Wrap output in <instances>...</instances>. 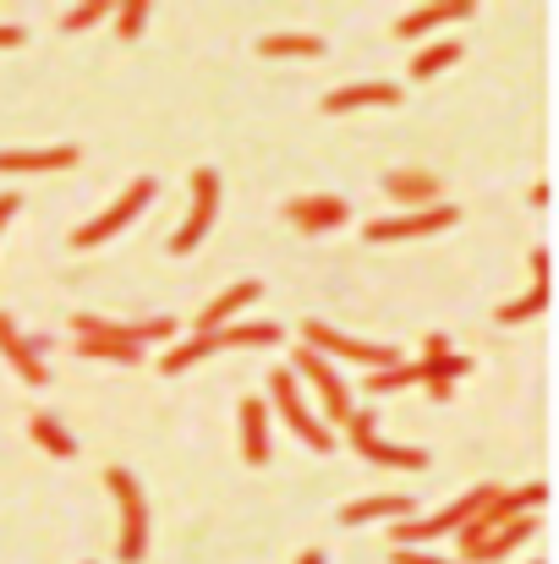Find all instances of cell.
I'll list each match as a JSON object with an SVG mask.
<instances>
[{
    "instance_id": "f546056e",
    "label": "cell",
    "mask_w": 559,
    "mask_h": 564,
    "mask_svg": "<svg viewBox=\"0 0 559 564\" xmlns=\"http://www.w3.org/2000/svg\"><path fill=\"white\" fill-rule=\"evenodd\" d=\"M549 269H555V258H549V247H538L533 252V280H549Z\"/></svg>"
},
{
    "instance_id": "83f0119b",
    "label": "cell",
    "mask_w": 559,
    "mask_h": 564,
    "mask_svg": "<svg viewBox=\"0 0 559 564\" xmlns=\"http://www.w3.org/2000/svg\"><path fill=\"white\" fill-rule=\"evenodd\" d=\"M149 11H154L149 0H127V6H116V33H121V39H138L143 22H149Z\"/></svg>"
},
{
    "instance_id": "ffe728a7",
    "label": "cell",
    "mask_w": 559,
    "mask_h": 564,
    "mask_svg": "<svg viewBox=\"0 0 559 564\" xmlns=\"http://www.w3.org/2000/svg\"><path fill=\"white\" fill-rule=\"evenodd\" d=\"M214 340H219V351H252V346H275L280 340V324H269V318L225 324V329H214Z\"/></svg>"
},
{
    "instance_id": "7c38bea8",
    "label": "cell",
    "mask_w": 559,
    "mask_h": 564,
    "mask_svg": "<svg viewBox=\"0 0 559 564\" xmlns=\"http://www.w3.org/2000/svg\"><path fill=\"white\" fill-rule=\"evenodd\" d=\"M77 165V143H44V149H0V171L6 176H33V171H72Z\"/></svg>"
},
{
    "instance_id": "44dd1931",
    "label": "cell",
    "mask_w": 559,
    "mask_h": 564,
    "mask_svg": "<svg viewBox=\"0 0 559 564\" xmlns=\"http://www.w3.org/2000/svg\"><path fill=\"white\" fill-rule=\"evenodd\" d=\"M208 357H219V340L214 335H192L182 346H171L165 357H160V373H186V368H197V362H208Z\"/></svg>"
},
{
    "instance_id": "9a60e30c",
    "label": "cell",
    "mask_w": 559,
    "mask_h": 564,
    "mask_svg": "<svg viewBox=\"0 0 559 564\" xmlns=\"http://www.w3.org/2000/svg\"><path fill=\"white\" fill-rule=\"evenodd\" d=\"M346 203L341 197H291L286 203V219L302 230V236H319V230H341L346 225Z\"/></svg>"
},
{
    "instance_id": "8fae6325",
    "label": "cell",
    "mask_w": 559,
    "mask_h": 564,
    "mask_svg": "<svg viewBox=\"0 0 559 564\" xmlns=\"http://www.w3.org/2000/svg\"><path fill=\"white\" fill-rule=\"evenodd\" d=\"M0 357L11 362V373L22 378V383H33V389H44V383H50L44 346H39V340H28V335L17 329V318H6V313H0Z\"/></svg>"
},
{
    "instance_id": "603a6c76",
    "label": "cell",
    "mask_w": 559,
    "mask_h": 564,
    "mask_svg": "<svg viewBox=\"0 0 559 564\" xmlns=\"http://www.w3.org/2000/svg\"><path fill=\"white\" fill-rule=\"evenodd\" d=\"M258 55H324V39L319 33H264L258 39Z\"/></svg>"
},
{
    "instance_id": "30bf717a",
    "label": "cell",
    "mask_w": 559,
    "mask_h": 564,
    "mask_svg": "<svg viewBox=\"0 0 559 564\" xmlns=\"http://www.w3.org/2000/svg\"><path fill=\"white\" fill-rule=\"evenodd\" d=\"M527 538H533V516H516V521H505V527H494V532H472V527H461V532H455L461 560L455 564H494V560H505V554H516Z\"/></svg>"
},
{
    "instance_id": "cb8c5ba5",
    "label": "cell",
    "mask_w": 559,
    "mask_h": 564,
    "mask_svg": "<svg viewBox=\"0 0 559 564\" xmlns=\"http://www.w3.org/2000/svg\"><path fill=\"white\" fill-rule=\"evenodd\" d=\"M411 383H428V362H395V368H378L368 378V394H395V389H411Z\"/></svg>"
},
{
    "instance_id": "5bb4252c",
    "label": "cell",
    "mask_w": 559,
    "mask_h": 564,
    "mask_svg": "<svg viewBox=\"0 0 559 564\" xmlns=\"http://www.w3.org/2000/svg\"><path fill=\"white\" fill-rule=\"evenodd\" d=\"M477 6L472 0H433V6H417L395 22V39H422V33H439L444 22H466Z\"/></svg>"
},
{
    "instance_id": "4fadbf2b",
    "label": "cell",
    "mask_w": 559,
    "mask_h": 564,
    "mask_svg": "<svg viewBox=\"0 0 559 564\" xmlns=\"http://www.w3.org/2000/svg\"><path fill=\"white\" fill-rule=\"evenodd\" d=\"M400 88L395 83H346L324 99V116H352V110H395Z\"/></svg>"
},
{
    "instance_id": "ba28073f",
    "label": "cell",
    "mask_w": 559,
    "mask_h": 564,
    "mask_svg": "<svg viewBox=\"0 0 559 564\" xmlns=\"http://www.w3.org/2000/svg\"><path fill=\"white\" fill-rule=\"evenodd\" d=\"M455 219H461V208H455V203H433V208H411V214L368 219V225H363V241H417V236L450 230Z\"/></svg>"
},
{
    "instance_id": "8992f818",
    "label": "cell",
    "mask_w": 559,
    "mask_h": 564,
    "mask_svg": "<svg viewBox=\"0 0 559 564\" xmlns=\"http://www.w3.org/2000/svg\"><path fill=\"white\" fill-rule=\"evenodd\" d=\"M346 433H352V449H357V455H368L373 466H400V471H422V466H428V449L384 444V438H378V411H373V405H357V411H352Z\"/></svg>"
},
{
    "instance_id": "9c48e42d",
    "label": "cell",
    "mask_w": 559,
    "mask_h": 564,
    "mask_svg": "<svg viewBox=\"0 0 559 564\" xmlns=\"http://www.w3.org/2000/svg\"><path fill=\"white\" fill-rule=\"evenodd\" d=\"M214 219H219V176H214V171H192V208H186V225L171 236V252H176V258H182V252H197L203 236L214 230Z\"/></svg>"
},
{
    "instance_id": "3957f363",
    "label": "cell",
    "mask_w": 559,
    "mask_h": 564,
    "mask_svg": "<svg viewBox=\"0 0 559 564\" xmlns=\"http://www.w3.org/2000/svg\"><path fill=\"white\" fill-rule=\"evenodd\" d=\"M494 499V488H472V494H461L455 505H444V510H433L428 521H395L389 527V538H395V549H411V543H428V538H455L466 521H477L483 516V505Z\"/></svg>"
},
{
    "instance_id": "ac0fdd59",
    "label": "cell",
    "mask_w": 559,
    "mask_h": 564,
    "mask_svg": "<svg viewBox=\"0 0 559 564\" xmlns=\"http://www.w3.org/2000/svg\"><path fill=\"white\" fill-rule=\"evenodd\" d=\"M384 192H389L395 203H406V214H411V208H433V203H444L433 171H389V176H384Z\"/></svg>"
},
{
    "instance_id": "4dcf8cb0",
    "label": "cell",
    "mask_w": 559,
    "mask_h": 564,
    "mask_svg": "<svg viewBox=\"0 0 559 564\" xmlns=\"http://www.w3.org/2000/svg\"><path fill=\"white\" fill-rule=\"evenodd\" d=\"M22 39H28V33H22L17 22H0V50H17Z\"/></svg>"
},
{
    "instance_id": "484cf974",
    "label": "cell",
    "mask_w": 559,
    "mask_h": 564,
    "mask_svg": "<svg viewBox=\"0 0 559 564\" xmlns=\"http://www.w3.org/2000/svg\"><path fill=\"white\" fill-rule=\"evenodd\" d=\"M461 55H466V50H461L455 39H439V44H428V50H422V55L411 61V77H417V83H428L433 72H444V66H455Z\"/></svg>"
},
{
    "instance_id": "f1b7e54d",
    "label": "cell",
    "mask_w": 559,
    "mask_h": 564,
    "mask_svg": "<svg viewBox=\"0 0 559 564\" xmlns=\"http://www.w3.org/2000/svg\"><path fill=\"white\" fill-rule=\"evenodd\" d=\"M395 564H455V560H433V554H417V549H395Z\"/></svg>"
},
{
    "instance_id": "277c9868",
    "label": "cell",
    "mask_w": 559,
    "mask_h": 564,
    "mask_svg": "<svg viewBox=\"0 0 559 564\" xmlns=\"http://www.w3.org/2000/svg\"><path fill=\"white\" fill-rule=\"evenodd\" d=\"M302 346L308 351H319L324 362L330 357H346V362H368L373 373L378 368H395L400 357H395V346H373V340H357V335H341V329H330L324 318H302Z\"/></svg>"
},
{
    "instance_id": "836d02e7",
    "label": "cell",
    "mask_w": 559,
    "mask_h": 564,
    "mask_svg": "<svg viewBox=\"0 0 559 564\" xmlns=\"http://www.w3.org/2000/svg\"><path fill=\"white\" fill-rule=\"evenodd\" d=\"M297 564H324V554H319V549H308V554H302Z\"/></svg>"
},
{
    "instance_id": "e0dca14e",
    "label": "cell",
    "mask_w": 559,
    "mask_h": 564,
    "mask_svg": "<svg viewBox=\"0 0 559 564\" xmlns=\"http://www.w3.org/2000/svg\"><path fill=\"white\" fill-rule=\"evenodd\" d=\"M241 460L269 466V405H264V394L241 400Z\"/></svg>"
},
{
    "instance_id": "d6986e66",
    "label": "cell",
    "mask_w": 559,
    "mask_h": 564,
    "mask_svg": "<svg viewBox=\"0 0 559 564\" xmlns=\"http://www.w3.org/2000/svg\"><path fill=\"white\" fill-rule=\"evenodd\" d=\"M258 296H264V285H258V280H247V285H230L225 296H214V302H208V307L192 318V324H197V335H214V329H225V318H236V313H241V307H252Z\"/></svg>"
},
{
    "instance_id": "7402d4cb",
    "label": "cell",
    "mask_w": 559,
    "mask_h": 564,
    "mask_svg": "<svg viewBox=\"0 0 559 564\" xmlns=\"http://www.w3.org/2000/svg\"><path fill=\"white\" fill-rule=\"evenodd\" d=\"M28 433H33V444H39V449H50L55 460H72V455H77V438H72V433H66V427H61L50 411H33Z\"/></svg>"
},
{
    "instance_id": "6da1fadb",
    "label": "cell",
    "mask_w": 559,
    "mask_h": 564,
    "mask_svg": "<svg viewBox=\"0 0 559 564\" xmlns=\"http://www.w3.org/2000/svg\"><path fill=\"white\" fill-rule=\"evenodd\" d=\"M105 488L116 494V510H121V538H116V560L138 564L149 554V505H143V488L127 466H110L105 471Z\"/></svg>"
},
{
    "instance_id": "d4e9b609",
    "label": "cell",
    "mask_w": 559,
    "mask_h": 564,
    "mask_svg": "<svg viewBox=\"0 0 559 564\" xmlns=\"http://www.w3.org/2000/svg\"><path fill=\"white\" fill-rule=\"evenodd\" d=\"M549 302H555V296H549V280H533V291H527L522 302H505V307H499V324H527V318H544V313H549Z\"/></svg>"
},
{
    "instance_id": "4316f807",
    "label": "cell",
    "mask_w": 559,
    "mask_h": 564,
    "mask_svg": "<svg viewBox=\"0 0 559 564\" xmlns=\"http://www.w3.org/2000/svg\"><path fill=\"white\" fill-rule=\"evenodd\" d=\"M105 11H116V6H110V0H83V6H72V11H66V22H61V28H66V33H83V28L105 22Z\"/></svg>"
},
{
    "instance_id": "2e32d148",
    "label": "cell",
    "mask_w": 559,
    "mask_h": 564,
    "mask_svg": "<svg viewBox=\"0 0 559 564\" xmlns=\"http://www.w3.org/2000/svg\"><path fill=\"white\" fill-rule=\"evenodd\" d=\"M368 521H411V494H373L341 505V527H368Z\"/></svg>"
},
{
    "instance_id": "e575fe53",
    "label": "cell",
    "mask_w": 559,
    "mask_h": 564,
    "mask_svg": "<svg viewBox=\"0 0 559 564\" xmlns=\"http://www.w3.org/2000/svg\"><path fill=\"white\" fill-rule=\"evenodd\" d=\"M538 564H544V560H538Z\"/></svg>"
},
{
    "instance_id": "1f68e13d",
    "label": "cell",
    "mask_w": 559,
    "mask_h": 564,
    "mask_svg": "<svg viewBox=\"0 0 559 564\" xmlns=\"http://www.w3.org/2000/svg\"><path fill=\"white\" fill-rule=\"evenodd\" d=\"M17 208H22V197H17V192H0V230L11 225V214H17Z\"/></svg>"
},
{
    "instance_id": "5b68a950",
    "label": "cell",
    "mask_w": 559,
    "mask_h": 564,
    "mask_svg": "<svg viewBox=\"0 0 559 564\" xmlns=\"http://www.w3.org/2000/svg\"><path fill=\"white\" fill-rule=\"evenodd\" d=\"M154 192H160V182H154V176H138V182L121 192V197H116V203H110L99 219H88V225H77V230H72V247H99V241H110L116 230H127V225H132V219H138L149 203H154Z\"/></svg>"
},
{
    "instance_id": "52a82bcc",
    "label": "cell",
    "mask_w": 559,
    "mask_h": 564,
    "mask_svg": "<svg viewBox=\"0 0 559 564\" xmlns=\"http://www.w3.org/2000/svg\"><path fill=\"white\" fill-rule=\"evenodd\" d=\"M291 362H297V373L308 378V383H313V394H319V411H324L319 422H324V427H330V422H335V427H346V422H352V411H357V405H352V389H346V378L335 373V368H330L319 351H308V346H302Z\"/></svg>"
},
{
    "instance_id": "7a4b0ae2",
    "label": "cell",
    "mask_w": 559,
    "mask_h": 564,
    "mask_svg": "<svg viewBox=\"0 0 559 564\" xmlns=\"http://www.w3.org/2000/svg\"><path fill=\"white\" fill-rule=\"evenodd\" d=\"M269 400H275L280 422H286L308 449H319V455H330V449H335V433L319 422V411H313V405H308V394L297 389V373H286V368H280V373L269 378Z\"/></svg>"
},
{
    "instance_id": "d6a6232c",
    "label": "cell",
    "mask_w": 559,
    "mask_h": 564,
    "mask_svg": "<svg viewBox=\"0 0 559 564\" xmlns=\"http://www.w3.org/2000/svg\"><path fill=\"white\" fill-rule=\"evenodd\" d=\"M422 351H428V357H444V351H450V340H444V335H428V340H422Z\"/></svg>"
}]
</instances>
